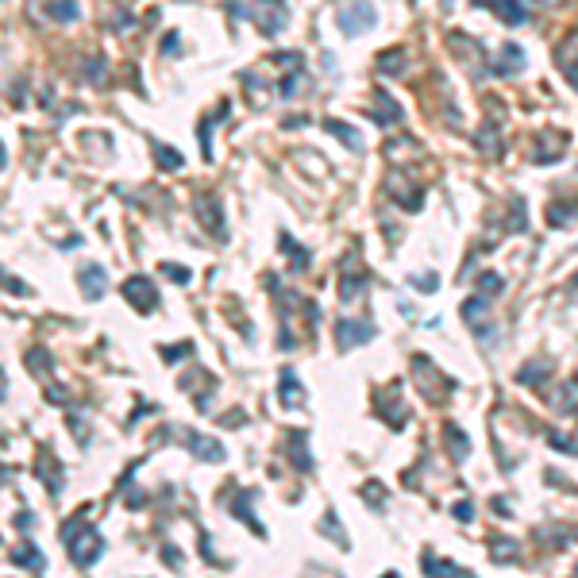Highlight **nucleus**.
I'll return each instance as SVG.
<instances>
[{"instance_id": "nucleus-1", "label": "nucleus", "mask_w": 578, "mask_h": 578, "mask_svg": "<svg viewBox=\"0 0 578 578\" xmlns=\"http://www.w3.org/2000/svg\"><path fill=\"white\" fill-rule=\"evenodd\" d=\"M81 520H85V513L66 520V525H62V540H66V552H70L73 563H78V567H93L104 555V536L97 532V528L81 525Z\"/></svg>"}, {"instance_id": "nucleus-2", "label": "nucleus", "mask_w": 578, "mask_h": 578, "mask_svg": "<svg viewBox=\"0 0 578 578\" xmlns=\"http://www.w3.org/2000/svg\"><path fill=\"white\" fill-rule=\"evenodd\" d=\"M193 212H197V220H201V227L212 239H227V224H224V205H220V197L216 193H201L193 201Z\"/></svg>"}, {"instance_id": "nucleus-3", "label": "nucleus", "mask_w": 578, "mask_h": 578, "mask_svg": "<svg viewBox=\"0 0 578 578\" xmlns=\"http://www.w3.org/2000/svg\"><path fill=\"white\" fill-rule=\"evenodd\" d=\"M386 193H390L393 201L405 208V212H416V208L424 205L420 185H413L409 177H405V170H390V174H386Z\"/></svg>"}, {"instance_id": "nucleus-4", "label": "nucleus", "mask_w": 578, "mask_h": 578, "mask_svg": "<svg viewBox=\"0 0 578 578\" xmlns=\"http://www.w3.org/2000/svg\"><path fill=\"white\" fill-rule=\"evenodd\" d=\"M374 24H378V12H374L371 0H358V4L339 12V31L344 35H366Z\"/></svg>"}, {"instance_id": "nucleus-5", "label": "nucleus", "mask_w": 578, "mask_h": 578, "mask_svg": "<svg viewBox=\"0 0 578 578\" xmlns=\"http://www.w3.org/2000/svg\"><path fill=\"white\" fill-rule=\"evenodd\" d=\"M374 339V324H366V320H336V347L339 351H351V347H363Z\"/></svg>"}, {"instance_id": "nucleus-6", "label": "nucleus", "mask_w": 578, "mask_h": 578, "mask_svg": "<svg viewBox=\"0 0 578 578\" xmlns=\"http://www.w3.org/2000/svg\"><path fill=\"white\" fill-rule=\"evenodd\" d=\"M124 297H128V305L139 309V312H155L158 309V289H155L150 278H143V274H135V278L124 282Z\"/></svg>"}, {"instance_id": "nucleus-7", "label": "nucleus", "mask_w": 578, "mask_h": 578, "mask_svg": "<svg viewBox=\"0 0 578 578\" xmlns=\"http://www.w3.org/2000/svg\"><path fill=\"white\" fill-rule=\"evenodd\" d=\"M78 286L85 289L89 301H100L104 289H108V270H104L100 262H81L78 267Z\"/></svg>"}, {"instance_id": "nucleus-8", "label": "nucleus", "mask_w": 578, "mask_h": 578, "mask_svg": "<svg viewBox=\"0 0 578 578\" xmlns=\"http://www.w3.org/2000/svg\"><path fill=\"white\" fill-rule=\"evenodd\" d=\"M366 286V270L358 267V254L344 259V282H339V301H355Z\"/></svg>"}, {"instance_id": "nucleus-9", "label": "nucleus", "mask_w": 578, "mask_h": 578, "mask_svg": "<svg viewBox=\"0 0 578 578\" xmlns=\"http://www.w3.org/2000/svg\"><path fill=\"white\" fill-rule=\"evenodd\" d=\"M475 4L478 8H490V12H494L501 24H509V27L528 24V8L520 4V0H475Z\"/></svg>"}, {"instance_id": "nucleus-10", "label": "nucleus", "mask_w": 578, "mask_h": 578, "mask_svg": "<svg viewBox=\"0 0 578 578\" xmlns=\"http://www.w3.org/2000/svg\"><path fill=\"white\" fill-rule=\"evenodd\" d=\"M555 62L563 66V78L571 81V89L578 93V31H571L563 43L555 46Z\"/></svg>"}, {"instance_id": "nucleus-11", "label": "nucleus", "mask_w": 578, "mask_h": 578, "mask_svg": "<svg viewBox=\"0 0 578 578\" xmlns=\"http://www.w3.org/2000/svg\"><path fill=\"white\" fill-rule=\"evenodd\" d=\"M8 559H12L16 567H27V571H35V574H43V571H46V559H43V552H39V547H35L27 536H24L20 544L12 547V552H8Z\"/></svg>"}, {"instance_id": "nucleus-12", "label": "nucleus", "mask_w": 578, "mask_h": 578, "mask_svg": "<svg viewBox=\"0 0 578 578\" xmlns=\"http://www.w3.org/2000/svg\"><path fill=\"white\" fill-rule=\"evenodd\" d=\"M286 451H289L293 467H297L301 475H309V470H312V455H309V435H305V432H289V440H286Z\"/></svg>"}, {"instance_id": "nucleus-13", "label": "nucleus", "mask_w": 578, "mask_h": 578, "mask_svg": "<svg viewBox=\"0 0 578 578\" xmlns=\"http://www.w3.org/2000/svg\"><path fill=\"white\" fill-rule=\"evenodd\" d=\"M185 440H189V451L197 455V459H205V463H224V448L216 440H208V435H197V432H185Z\"/></svg>"}, {"instance_id": "nucleus-14", "label": "nucleus", "mask_w": 578, "mask_h": 578, "mask_svg": "<svg viewBox=\"0 0 578 578\" xmlns=\"http://www.w3.org/2000/svg\"><path fill=\"white\" fill-rule=\"evenodd\" d=\"M401 116H405L401 104H397L393 97H386V93L378 89V93H374V120H378V124H401Z\"/></svg>"}, {"instance_id": "nucleus-15", "label": "nucleus", "mask_w": 578, "mask_h": 578, "mask_svg": "<svg viewBox=\"0 0 578 578\" xmlns=\"http://www.w3.org/2000/svg\"><path fill=\"white\" fill-rule=\"evenodd\" d=\"M405 66H409V54H405L401 46H393V51L378 54V70H382L386 78H401V73H405Z\"/></svg>"}, {"instance_id": "nucleus-16", "label": "nucleus", "mask_w": 578, "mask_h": 578, "mask_svg": "<svg viewBox=\"0 0 578 578\" xmlns=\"http://www.w3.org/2000/svg\"><path fill=\"white\" fill-rule=\"evenodd\" d=\"M525 70V51H520L517 43H505L501 46V66H494V73H501V78H509V73Z\"/></svg>"}, {"instance_id": "nucleus-17", "label": "nucleus", "mask_w": 578, "mask_h": 578, "mask_svg": "<svg viewBox=\"0 0 578 578\" xmlns=\"http://www.w3.org/2000/svg\"><path fill=\"white\" fill-rule=\"evenodd\" d=\"M547 374H552V358H532V363H525L517 371V382L520 386H536V382H544Z\"/></svg>"}, {"instance_id": "nucleus-18", "label": "nucleus", "mask_w": 578, "mask_h": 578, "mask_svg": "<svg viewBox=\"0 0 578 578\" xmlns=\"http://www.w3.org/2000/svg\"><path fill=\"white\" fill-rule=\"evenodd\" d=\"M46 16H51L54 24H73L81 16V8H78V0H51V4H46Z\"/></svg>"}, {"instance_id": "nucleus-19", "label": "nucleus", "mask_w": 578, "mask_h": 578, "mask_svg": "<svg viewBox=\"0 0 578 578\" xmlns=\"http://www.w3.org/2000/svg\"><path fill=\"white\" fill-rule=\"evenodd\" d=\"M324 131H331V135H336L339 143H344V147H351V150H358V147H363L358 131H355L351 124H344V120H324Z\"/></svg>"}, {"instance_id": "nucleus-20", "label": "nucleus", "mask_w": 578, "mask_h": 578, "mask_svg": "<svg viewBox=\"0 0 578 578\" xmlns=\"http://www.w3.org/2000/svg\"><path fill=\"white\" fill-rule=\"evenodd\" d=\"M278 397H282V405H301V401H305V390H301V382H297V374H293V371H282Z\"/></svg>"}, {"instance_id": "nucleus-21", "label": "nucleus", "mask_w": 578, "mask_h": 578, "mask_svg": "<svg viewBox=\"0 0 578 578\" xmlns=\"http://www.w3.org/2000/svg\"><path fill=\"white\" fill-rule=\"evenodd\" d=\"M424 574H428V578H470L467 571H459V567H455V563H443V559H424Z\"/></svg>"}, {"instance_id": "nucleus-22", "label": "nucleus", "mask_w": 578, "mask_h": 578, "mask_svg": "<svg viewBox=\"0 0 578 578\" xmlns=\"http://www.w3.org/2000/svg\"><path fill=\"white\" fill-rule=\"evenodd\" d=\"M150 147H155V158H158V170H182V155H177L174 147H166V143H158V139H150Z\"/></svg>"}, {"instance_id": "nucleus-23", "label": "nucleus", "mask_w": 578, "mask_h": 578, "mask_svg": "<svg viewBox=\"0 0 578 578\" xmlns=\"http://www.w3.org/2000/svg\"><path fill=\"white\" fill-rule=\"evenodd\" d=\"M475 147H478V150H486V155H497V150H501L497 128H494V124H482V131L475 135Z\"/></svg>"}, {"instance_id": "nucleus-24", "label": "nucleus", "mask_w": 578, "mask_h": 578, "mask_svg": "<svg viewBox=\"0 0 578 578\" xmlns=\"http://www.w3.org/2000/svg\"><path fill=\"white\" fill-rule=\"evenodd\" d=\"M247 497H251V494H239V497H232V505H227V509H232L235 517H243V520H247V525H251V528H254V532H259V536H267V528H262V520H254V517H251V509H247Z\"/></svg>"}, {"instance_id": "nucleus-25", "label": "nucleus", "mask_w": 578, "mask_h": 578, "mask_svg": "<svg viewBox=\"0 0 578 578\" xmlns=\"http://www.w3.org/2000/svg\"><path fill=\"white\" fill-rule=\"evenodd\" d=\"M574 216H578V205L571 201V205H552V208H547V224H552V227H563L567 220H574Z\"/></svg>"}, {"instance_id": "nucleus-26", "label": "nucleus", "mask_w": 578, "mask_h": 578, "mask_svg": "<svg viewBox=\"0 0 578 578\" xmlns=\"http://www.w3.org/2000/svg\"><path fill=\"white\" fill-rule=\"evenodd\" d=\"M282 247H286V251L293 254V267H297V274H301V270H309V254H305V247H301V243H293L286 232H282Z\"/></svg>"}, {"instance_id": "nucleus-27", "label": "nucleus", "mask_w": 578, "mask_h": 578, "mask_svg": "<svg viewBox=\"0 0 578 578\" xmlns=\"http://www.w3.org/2000/svg\"><path fill=\"white\" fill-rule=\"evenodd\" d=\"M320 525H328V532H331V544H336V547H347V536H344V528H339V517H336V509H328Z\"/></svg>"}, {"instance_id": "nucleus-28", "label": "nucleus", "mask_w": 578, "mask_h": 578, "mask_svg": "<svg viewBox=\"0 0 578 578\" xmlns=\"http://www.w3.org/2000/svg\"><path fill=\"white\" fill-rule=\"evenodd\" d=\"M547 147L540 150V162H552V158H559V150H563V135H559V131H547Z\"/></svg>"}, {"instance_id": "nucleus-29", "label": "nucleus", "mask_w": 578, "mask_h": 578, "mask_svg": "<svg viewBox=\"0 0 578 578\" xmlns=\"http://www.w3.org/2000/svg\"><path fill=\"white\" fill-rule=\"evenodd\" d=\"M448 435H451V451H455V459H467L470 455V443H467V435H463L455 424H448Z\"/></svg>"}, {"instance_id": "nucleus-30", "label": "nucleus", "mask_w": 578, "mask_h": 578, "mask_svg": "<svg viewBox=\"0 0 578 578\" xmlns=\"http://www.w3.org/2000/svg\"><path fill=\"white\" fill-rule=\"evenodd\" d=\"M478 286L490 293V297H497L501 289H505V282H501V274H494V270H486V274H478Z\"/></svg>"}, {"instance_id": "nucleus-31", "label": "nucleus", "mask_w": 578, "mask_h": 578, "mask_svg": "<svg viewBox=\"0 0 578 578\" xmlns=\"http://www.w3.org/2000/svg\"><path fill=\"white\" fill-rule=\"evenodd\" d=\"M27 366H31L35 374H51V366H54V363H51V355L43 358L39 351H27Z\"/></svg>"}, {"instance_id": "nucleus-32", "label": "nucleus", "mask_w": 578, "mask_h": 578, "mask_svg": "<svg viewBox=\"0 0 578 578\" xmlns=\"http://www.w3.org/2000/svg\"><path fill=\"white\" fill-rule=\"evenodd\" d=\"M193 351L189 344H174V347H162V363H182V358Z\"/></svg>"}, {"instance_id": "nucleus-33", "label": "nucleus", "mask_w": 578, "mask_h": 578, "mask_svg": "<svg viewBox=\"0 0 578 578\" xmlns=\"http://www.w3.org/2000/svg\"><path fill=\"white\" fill-rule=\"evenodd\" d=\"M509 232H528V220H525V201L513 197V227Z\"/></svg>"}, {"instance_id": "nucleus-34", "label": "nucleus", "mask_w": 578, "mask_h": 578, "mask_svg": "<svg viewBox=\"0 0 578 578\" xmlns=\"http://www.w3.org/2000/svg\"><path fill=\"white\" fill-rule=\"evenodd\" d=\"M547 440H552L555 451H571V455H578V440H567V435H559V432H547Z\"/></svg>"}, {"instance_id": "nucleus-35", "label": "nucleus", "mask_w": 578, "mask_h": 578, "mask_svg": "<svg viewBox=\"0 0 578 578\" xmlns=\"http://www.w3.org/2000/svg\"><path fill=\"white\" fill-rule=\"evenodd\" d=\"M482 312H486V297H470L467 305H463V316H467L470 324H475V316H482Z\"/></svg>"}, {"instance_id": "nucleus-36", "label": "nucleus", "mask_w": 578, "mask_h": 578, "mask_svg": "<svg viewBox=\"0 0 578 578\" xmlns=\"http://www.w3.org/2000/svg\"><path fill=\"white\" fill-rule=\"evenodd\" d=\"M162 274H166V278H174L177 286H185V282H189V270L185 267H174V262H162Z\"/></svg>"}, {"instance_id": "nucleus-37", "label": "nucleus", "mask_w": 578, "mask_h": 578, "mask_svg": "<svg viewBox=\"0 0 578 578\" xmlns=\"http://www.w3.org/2000/svg\"><path fill=\"white\" fill-rule=\"evenodd\" d=\"M513 555H517L513 540H509V544H505V540H494V559H513Z\"/></svg>"}, {"instance_id": "nucleus-38", "label": "nucleus", "mask_w": 578, "mask_h": 578, "mask_svg": "<svg viewBox=\"0 0 578 578\" xmlns=\"http://www.w3.org/2000/svg\"><path fill=\"white\" fill-rule=\"evenodd\" d=\"M455 520H463V525H467V520H475V509H470V501H455Z\"/></svg>"}, {"instance_id": "nucleus-39", "label": "nucleus", "mask_w": 578, "mask_h": 578, "mask_svg": "<svg viewBox=\"0 0 578 578\" xmlns=\"http://www.w3.org/2000/svg\"><path fill=\"white\" fill-rule=\"evenodd\" d=\"M413 286H420V293H435L440 278H435V274H420V278H413Z\"/></svg>"}, {"instance_id": "nucleus-40", "label": "nucleus", "mask_w": 578, "mask_h": 578, "mask_svg": "<svg viewBox=\"0 0 578 578\" xmlns=\"http://www.w3.org/2000/svg\"><path fill=\"white\" fill-rule=\"evenodd\" d=\"M4 286H8V293H20V297H27V293H31V289H27L24 282H20V278H12V274L4 278Z\"/></svg>"}, {"instance_id": "nucleus-41", "label": "nucleus", "mask_w": 578, "mask_h": 578, "mask_svg": "<svg viewBox=\"0 0 578 578\" xmlns=\"http://www.w3.org/2000/svg\"><path fill=\"white\" fill-rule=\"evenodd\" d=\"M162 559H166L170 567H182V552H177L174 544H166V547H162Z\"/></svg>"}, {"instance_id": "nucleus-42", "label": "nucleus", "mask_w": 578, "mask_h": 578, "mask_svg": "<svg viewBox=\"0 0 578 578\" xmlns=\"http://www.w3.org/2000/svg\"><path fill=\"white\" fill-rule=\"evenodd\" d=\"M297 89H301V78H286V81H282V97H293Z\"/></svg>"}, {"instance_id": "nucleus-43", "label": "nucleus", "mask_w": 578, "mask_h": 578, "mask_svg": "<svg viewBox=\"0 0 578 578\" xmlns=\"http://www.w3.org/2000/svg\"><path fill=\"white\" fill-rule=\"evenodd\" d=\"M85 78H89L93 85L100 81V58H93V62H89V73H85Z\"/></svg>"}, {"instance_id": "nucleus-44", "label": "nucleus", "mask_w": 578, "mask_h": 578, "mask_svg": "<svg viewBox=\"0 0 578 578\" xmlns=\"http://www.w3.org/2000/svg\"><path fill=\"white\" fill-rule=\"evenodd\" d=\"M162 51L170 54V51H177V35H166V43H162Z\"/></svg>"}, {"instance_id": "nucleus-45", "label": "nucleus", "mask_w": 578, "mask_h": 578, "mask_svg": "<svg viewBox=\"0 0 578 578\" xmlns=\"http://www.w3.org/2000/svg\"><path fill=\"white\" fill-rule=\"evenodd\" d=\"M382 578H397V574H382Z\"/></svg>"}]
</instances>
